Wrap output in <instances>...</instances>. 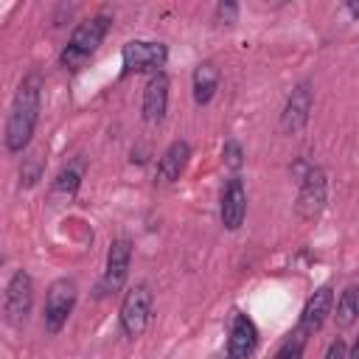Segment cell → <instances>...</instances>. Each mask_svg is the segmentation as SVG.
<instances>
[{
  "instance_id": "6da1fadb",
  "label": "cell",
  "mask_w": 359,
  "mask_h": 359,
  "mask_svg": "<svg viewBox=\"0 0 359 359\" xmlns=\"http://www.w3.org/2000/svg\"><path fill=\"white\" fill-rule=\"evenodd\" d=\"M39 95H42V79L36 73H28L14 95L8 121H6V149L22 151L34 135V126L39 121Z\"/></svg>"
},
{
  "instance_id": "7a4b0ae2",
  "label": "cell",
  "mask_w": 359,
  "mask_h": 359,
  "mask_svg": "<svg viewBox=\"0 0 359 359\" xmlns=\"http://www.w3.org/2000/svg\"><path fill=\"white\" fill-rule=\"evenodd\" d=\"M107 28H109V17H107V14H98V17H93V20H84L81 25H76V31L70 34V42H67V48L62 50L59 62H62L67 70L81 67V62L101 45Z\"/></svg>"
},
{
  "instance_id": "3957f363",
  "label": "cell",
  "mask_w": 359,
  "mask_h": 359,
  "mask_svg": "<svg viewBox=\"0 0 359 359\" xmlns=\"http://www.w3.org/2000/svg\"><path fill=\"white\" fill-rule=\"evenodd\" d=\"M151 320V289L146 283H137L126 292L121 303V328L126 337H140Z\"/></svg>"
},
{
  "instance_id": "277c9868",
  "label": "cell",
  "mask_w": 359,
  "mask_h": 359,
  "mask_svg": "<svg viewBox=\"0 0 359 359\" xmlns=\"http://www.w3.org/2000/svg\"><path fill=\"white\" fill-rule=\"evenodd\" d=\"M73 306H76V283L70 278L53 280L50 289H48V297H45V328L50 334L62 331Z\"/></svg>"
},
{
  "instance_id": "5b68a950",
  "label": "cell",
  "mask_w": 359,
  "mask_h": 359,
  "mask_svg": "<svg viewBox=\"0 0 359 359\" xmlns=\"http://www.w3.org/2000/svg\"><path fill=\"white\" fill-rule=\"evenodd\" d=\"M325 196H328V180H325V171L311 165L300 182V194H297V216L311 222L323 213L325 208Z\"/></svg>"
},
{
  "instance_id": "8992f818",
  "label": "cell",
  "mask_w": 359,
  "mask_h": 359,
  "mask_svg": "<svg viewBox=\"0 0 359 359\" xmlns=\"http://www.w3.org/2000/svg\"><path fill=\"white\" fill-rule=\"evenodd\" d=\"M165 45L163 42H146V39H132L123 45L121 59H123V70L126 73H146V70H157L165 65ZM160 73V70H157Z\"/></svg>"
},
{
  "instance_id": "52a82bcc",
  "label": "cell",
  "mask_w": 359,
  "mask_h": 359,
  "mask_svg": "<svg viewBox=\"0 0 359 359\" xmlns=\"http://www.w3.org/2000/svg\"><path fill=\"white\" fill-rule=\"evenodd\" d=\"M31 306H34V280L28 272L17 269L6 286V320L20 325L31 314Z\"/></svg>"
},
{
  "instance_id": "ba28073f",
  "label": "cell",
  "mask_w": 359,
  "mask_h": 359,
  "mask_svg": "<svg viewBox=\"0 0 359 359\" xmlns=\"http://www.w3.org/2000/svg\"><path fill=\"white\" fill-rule=\"evenodd\" d=\"M129 258H132V244L126 238H118L109 244L107 252V269H104V280H101V292H118L129 275Z\"/></svg>"
},
{
  "instance_id": "9c48e42d",
  "label": "cell",
  "mask_w": 359,
  "mask_h": 359,
  "mask_svg": "<svg viewBox=\"0 0 359 359\" xmlns=\"http://www.w3.org/2000/svg\"><path fill=\"white\" fill-rule=\"evenodd\" d=\"M311 101H314V98H311V87H309V81L297 84V87L289 93L286 107H283V115H280V126H283V132H297V129L306 126L309 112H311Z\"/></svg>"
},
{
  "instance_id": "30bf717a",
  "label": "cell",
  "mask_w": 359,
  "mask_h": 359,
  "mask_svg": "<svg viewBox=\"0 0 359 359\" xmlns=\"http://www.w3.org/2000/svg\"><path fill=\"white\" fill-rule=\"evenodd\" d=\"M331 306H334V292H331V286H320L309 300H306V306H303V314H300V328L306 331V334H314V331H320L323 328V323H325V317L331 314Z\"/></svg>"
},
{
  "instance_id": "8fae6325",
  "label": "cell",
  "mask_w": 359,
  "mask_h": 359,
  "mask_svg": "<svg viewBox=\"0 0 359 359\" xmlns=\"http://www.w3.org/2000/svg\"><path fill=\"white\" fill-rule=\"evenodd\" d=\"M255 345H258L255 323L247 314H236L233 317V328H230V339H227L230 359H247V356H252Z\"/></svg>"
},
{
  "instance_id": "7c38bea8",
  "label": "cell",
  "mask_w": 359,
  "mask_h": 359,
  "mask_svg": "<svg viewBox=\"0 0 359 359\" xmlns=\"http://www.w3.org/2000/svg\"><path fill=\"white\" fill-rule=\"evenodd\" d=\"M244 213H247V191H244V182L233 177L222 194V224L227 230H236L241 227Z\"/></svg>"
},
{
  "instance_id": "4fadbf2b",
  "label": "cell",
  "mask_w": 359,
  "mask_h": 359,
  "mask_svg": "<svg viewBox=\"0 0 359 359\" xmlns=\"http://www.w3.org/2000/svg\"><path fill=\"white\" fill-rule=\"evenodd\" d=\"M165 107H168V79L165 73H154L143 90V118L149 123H157L163 121Z\"/></svg>"
},
{
  "instance_id": "5bb4252c",
  "label": "cell",
  "mask_w": 359,
  "mask_h": 359,
  "mask_svg": "<svg viewBox=\"0 0 359 359\" xmlns=\"http://www.w3.org/2000/svg\"><path fill=\"white\" fill-rule=\"evenodd\" d=\"M188 157H191V146L185 143V140H177V143H171L168 149H165V154L160 157V163H157V182H174V180H180V174L185 171V165H188Z\"/></svg>"
},
{
  "instance_id": "9a60e30c",
  "label": "cell",
  "mask_w": 359,
  "mask_h": 359,
  "mask_svg": "<svg viewBox=\"0 0 359 359\" xmlns=\"http://www.w3.org/2000/svg\"><path fill=\"white\" fill-rule=\"evenodd\" d=\"M216 87H219V67L213 62L196 65V70H194V101L208 104L213 98Z\"/></svg>"
},
{
  "instance_id": "2e32d148",
  "label": "cell",
  "mask_w": 359,
  "mask_h": 359,
  "mask_svg": "<svg viewBox=\"0 0 359 359\" xmlns=\"http://www.w3.org/2000/svg\"><path fill=\"white\" fill-rule=\"evenodd\" d=\"M356 314H359V289H356V286H348V289L339 294V300H337V314H334V320H337L339 328H348V325H353Z\"/></svg>"
},
{
  "instance_id": "e0dca14e",
  "label": "cell",
  "mask_w": 359,
  "mask_h": 359,
  "mask_svg": "<svg viewBox=\"0 0 359 359\" xmlns=\"http://www.w3.org/2000/svg\"><path fill=\"white\" fill-rule=\"evenodd\" d=\"M306 342H309V334L297 325V328H294V331L280 342V348L275 351V356H272V359H300V356H303Z\"/></svg>"
},
{
  "instance_id": "ac0fdd59",
  "label": "cell",
  "mask_w": 359,
  "mask_h": 359,
  "mask_svg": "<svg viewBox=\"0 0 359 359\" xmlns=\"http://www.w3.org/2000/svg\"><path fill=\"white\" fill-rule=\"evenodd\" d=\"M79 182H81V168H79V165H70V168H65V171L59 174L56 191H59V194H73V191L79 188Z\"/></svg>"
},
{
  "instance_id": "d6986e66",
  "label": "cell",
  "mask_w": 359,
  "mask_h": 359,
  "mask_svg": "<svg viewBox=\"0 0 359 359\" xmlns=\"http://www.w3.org/2000/svg\"><path fill=\"white\" fill-rule=\"evenodd\" d=\"M36 180H39V157H31L28 165L20 171V182L28 188V185H34Z\"/></svg>"
},
{
  "instance_id": "ffe728a7",
  "label": "cell",
  "mask_w": 359,
  "mask_h": 359,
  "mask_svg": "<svg viewBox=\"0 0 359 359\" xmlns=\"http://www.w3.org/2000/svg\"><path fill=\"white\" fill-rule=\"evenodd\" d=\"M224 163L230 165V168H238L244 160H241V146L236 143V140H227L224 143Z\"/></svg>"
},
{
  "instance_id": "44dd1931",
  "label": "cell",
  "mask_w": 359,
  "mask_h": 359,
  "mask_svg": "<svg viewBox=\"0 0 359 359\" xmlns=\"http://www.w3.org/2000/svg\"><path fill=\"white\" fill-rule=\"evenodd\" d=\"M325 359H348V345H345V339H339V337H337V339L328 345Z\"/></svg>"
},
{
  "instance_id": "7402d4cb",
  "label": "cell",
  "mask_w": 359,
  "mask_h": 359,
  "mask_svg": "<svg viewBox=\"0 0 359 359\" xmlns=\"http://www.w3.org/2000/svg\"><path fill=\"white\" fill-rule=\"evenodd\" d=\"M236 14H238L236 3H219V6H216V17H219V20H224V22H233V20H236Z\"/></svg>"
},
{
  "instance_id": "603a6c76",
  "label": "cell",
  "mask_w": 359,
  "mask_h": 359,
  "mask_svg": "<svg viewBox=\"0 0 359 359\" xmlns=\"http://www.w3.org/2000/svg\"><path fill=\"white\" fill-rule=\"evenodd\" d=\"M348 359H359V339H356V342H353V351H351V353H348Z\"/></svg>"
},
{
  "instance_id": "cb8c5ba5",
  "label": "cell",
  "mask_w": 359,
  "mask_h": 359,
  "mask_svg": "<svg viewBox=\"0 0 359 359\" xmlns=\"http://www.w3.org/2000/svg\"><path fill=\"white\" fill-rule=\"evenodd\" d=\"M348 11H351L353 17H359V3H348Z\"/></svg>"
}]
</instances>
